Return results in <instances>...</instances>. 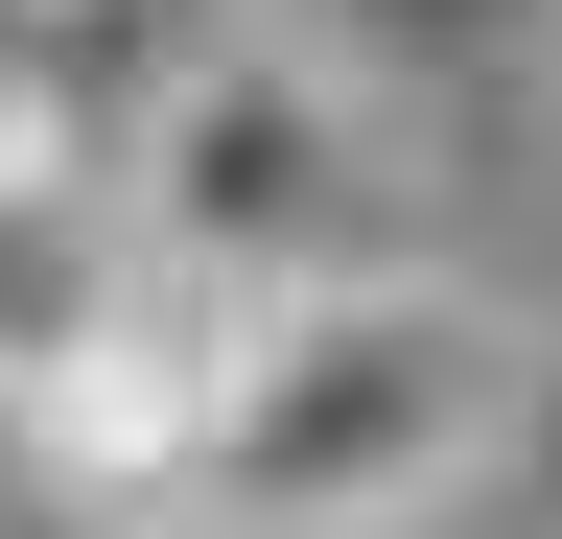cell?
<instances>
[{"mask_svg":"<svg viewBox=\"0 0 562 539\" xmlns=\"http://www.w3.org/2000/svg\"><path fill=\"white\" fill-rule=\"evenodd\" d=\"M0 117H24V0H0Z\"/></svg>","mask_w":562,"mask_h":539,"instance_id":"obj_6","label":"cell"},{"mask_svg":"<svg viewBox=\"0 0 562 539\" xmlns=\"http://www.w3.org/2000/svg\"><path fill=\"white\" fill-rule=\"evenodd\" d=\"M117 212L165 258H235V282H351V258H398V117L305 24H211L117 117Z\"/></svg>","mask_w":562,"mask_h":539,"instance_id":"obj_2","label":"cell"},{"mask_svg":"<svg viewBox=\"0 0 562 539\" xmlns=\"http://www.w3.org/2000/svg\"><path fill=\"white\" fill-rule=\"evenodd\" d=\"M258 305H281V282H235V258H165V235H140L117 282H94V328L0 398V423H24V469H47L70 516L165 539L188 446H211V398H235V352H258Z\"/></svg>","mask_w":562,"mask_h":539,"instance_id":"obj_3","label":"cell"},{"mask_svg":"<svg viewBox=\"0 0 562 539\" xmlns=\"http://www.w3.org/2000/svg\"><path fill=\"white\" fill-rule=\"evenodd\" d=\"M281 24H305L375 117H469V142H492V117L539 94V24H562V0H281Z\"/></svg>","mask_w":562,"mask_h":539,"instance_id":"obj_5","label":"cell"},{"mask_svg":"<svg viewBox=\"0 0 562 539\" xmlns=\"http://www.w3.org/2000/svg\"><path fill=\"white\" fill-rule=\"evenodd\" d=\"M516 423H539V328L469 305V282H422V258H351V282L258 305V352L211 398L165 539H398V516L492 493Z\"/></svg>","mask_w":562,"mask_h":539,"instance_id":"obj_1","label":"cell"},{"mask_svg":"<svg viewBox=\"0 0 562 539\" xmlns=\"http://www.w3.org/2000/svg\"><path fill=\"white\" fill-rule=\"evenodd\" d=\"M140 258V212H117V165L94 142H47V117H0V398H24L70 328H94V282Z\"/></svg>","mask_w":562,"mask_h":539,"instance_id":"obj_4","label":"cell"}]
</instances>
